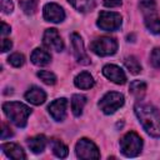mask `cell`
I'll list each match as a JSON object with an SVG mask.
<instances>
[{
	"label": "cell",
	"instance_id": "obj_1",
	"mask_svg": "<svg viewBox=\"0 0 160 160\" xmlns=\"http://www.w3.org/2000/svg\"><path fill=\"white\" fill-rule=\"evenodd\" d=\"M135 114L144 130L152 138H160V112L150 104H136Z\"/></svg>",
	"mask_w": 160,
	"mask_h": 160
},
{
	"label": "cell",
	"instance_id": "obj_2",
	"mask_svg": "<svg viewBox=\"0 0 160 160\" xmlns=\"http://www.w3.org/2000/svg\"><path fill=\"white\" fill-rule=\"evenodd\" d=\"M2 111L6 118L18 128H25L28 118L31 114V109L19 101H8L2 104Z\"/></svg>",
	"mask_w": 160,
	"mask_h": 160
},
{
	"label": "cell",
	"instance_id": "obj_3",
	"mask_svg": "<svg viewBox=\"0 0 160 160\" xmlns=\"http://www.w3.org/2000/svg\"><path fill=\"white\" fill-rule=\"evenodd\" d=\"M139 8L144 16L146 29L151 34H160V18L158 15L155 0H141Z\"/></svg>",
	"mask_w": 160,
	"mask_h": 160
},
{
	"label": "cell",
	"instance_id": "obj_4",
	"mask_svg": "<svg viewBox=\"0 0 160 160\" xmlns=\"http://www.w3.org/2000/svg\"><path fill=\"white\" fill-rule=\"evenodd\" d=\"M142 150V139L134 131L126 132L120 140V151L126 158H135Z\"/></svg>",
	"mask_w": 160,
	"mask_h": 160
},
{
	"label": "cell",
	"instance_id": "obj_5",
	"mask_svg": "<svg viewBox=\"0 0 160 160\" xmlns=\"http://www.w3.org/2000/svg\"><path fill=\"white\" fill-rule=\"evenodd\" d=\"M125 102L124 95L116 91H109L106 92L100 100H99V108L100 110L106 114V115H111L114 114L116 110H119Z\"/></svg>",
	"mask_w": 160,
	"mask_h": 160
},
{
	"label": "cell",
	"instance_id": "obj_6",
	"mask_svg": "<svg viewBox=\"0 0 160 160\" xmlns=\"http://www.w3.org/2000/svg\"><path fill=\"white\" fill-rule=\"evenodd\" d=\"M90 49L98 56H110L118 50V41L110 36H100L90 44Z\"/></svg>",
	"mask_w": 160,
	"mask_h": 160
},
{
	"label": "cell",
	"instance_id": "obj_7",
	"mask_svg": "<svg viewBox=\"0 0 160 160\" xmlns=\"http://www.w3.org/2000/svg\"><path fill=\"white\" fill-rule=\"evenodd\" d=\"M122 24V18L115 11H100L96 25L104 31H115L120 29Z\"/></svg>",
	"mask_w": 160,
	"mask_h": 160
},
{
	"label": "cell",
	"instance_id": "obj_8",
	"mask_svg": "<svg viewBox=\"0 0 160 160\" xmlns=\"http://www.w3.org/2000/svg\"><path fill=\"white\" fill-rule=\"evenodd\" d=\"M75 152L79 159H99L100 158V151L98 146L86 138H82L76 142Z\"/></svg>",
	"mask_w": 160,
	"mask_h": 160
},
{
	"label": "cell",
	"instance_id": "obj_9",
	"mask_svg": "<svg viewBox=\"0 0 160 160\" xmlns=\"http://www.w3.org/2000/svg\"><path fill=\"white\" fill-rule=\"evenodd\" d=\"M42 41H44V45L48 49L55 50L58 52L64 50V42L61 40V36H60L59 31L54 28H50V29L45 30L44 36H42Z\"/></svg>",
	"mask_w": 160,
	"mask_h": 160
},
{
	"label": "cell",
	"instance_id": "obj_10",
	"mask_svg": "<svg viewBox=\"0 0 160 160\" xmlns=\"http://www.w3.org/2000/svg\"><path fill=\"white\" fill-rule=\"evenodd\" d=\"M71 45H72V50H74V56L76 59V61L79 64H82V65H88L90 64V59L84 49V42H82V39L79 34L76 32H72L71 36Z\"/></svg>",
	"mask_w": 160,
	"mask_h": 160
},
{
	"label": "cell",
	"instance_id": "obj_11",
	"mask_svg": "<svg viewBox=\"0 0 160 160\" xmlns=\"http://www.w3.org/2000/svg\"><path fill=\"white\" fill-rule=\"evenodd\" d=\"M42 14H44V19L46 21H50V22L58 24L65 19L64 9L55 2H48L42 9Z\"/></svg>",
	"mask_w": 160,
	"mask_h": 160
},
{
	"label": "cell",
	"instance_id": "obj_12",
	"mask_svg": "<svg viewBox=\"0 0 160 160\" xmlns=\"http://www.w3.org/2000/svg\"><path fill=\"white\" fill-rule=\"evenodd\" d=\"M102 74L106 79H109L114 84L122 85V84L126 82V75H125L124 70L121 68H119L118 65H114V64L105 65L102 68Z\"/></svg>",
	"mask_w": 160,
	"mask_h": 160
},
{
	"label": "cell",
	"instance_id": "obj_13",
	"mask_svg": "<svg viewBox=\"0 0 160 160\" xmlns=\"http://www.w3.org/2000/svg\"><path fill=\"white\" fill-rule=\"evenodd\" d=\"M66 109H68V100L65 98H60L50 102L48 106L49 114L55 121H62L66 116Z\"/></svg>",
	"mask_w": 160,
	"mask_h": 160
},
{
	"label": "cell",
	"instance_id": "obj_14",
	"mask_svg": "<svg viewBox=\"0 0 160 160\" xmlns=\"http://www.w3.org/2000/svg\"><path fill=\"white\" fill-rule=\"evenodd\" d=\"M1 150L10 159H15V160L26 159V154L24 152L22 148L20 145L15 144V142H5V144H1Z\"/></svg>",
	"mask_w": 160,
	"mask_h": 160
},
{
	"label": "cell",
	"instance_id": "obj_15",
	"mask_svg": "<svg viewBox=\"0 0 160 160\" xmlns=\"http://www.w3.org/2000/svg\"><path fill=\"white\" fill-rule=\"evenodd\" d=\"M25 99L32 105H41L46 100V92L39 88V86H31L26 92H25Z\"/></svg>",
	"mask_w": 160,
	"mask_h": 160
},
{
	"label": "cell",
	"instance_id": "obj_16",
	"mask_svg": "<svg viewBox=\"0 0 160 160\" xmlns=\"http://www.w3.org/2000/svg\"><path fill=\"white\" fill-rule=\"evenodd\" d=\"M30 60L32 64H35L38 66H45L51 61V55L46 50H44L41 48H36L32 50V52L30 55Z\"/></svg>",
	"mask_w": 160,
	"mask_h": 160
},
{
	"label": "cell",
	"instance_id": "obj_17",
	"mask_svg": "<svg viewBox=\"0 0 160 160\" xmlns=\"http://www.w3.org/2000/svg\"><path fill=\"white\" fill-rule=\"evenodd\" d=\"M74 84H75V86L79 88V89L88 90V89H91V88L95 85V80H94V78L90 75V72L82 71V72H80L79 75H76V78H75V80H74Z\"/></svg>",
	"mask_w": 160,
	"mask_h": 160
},
{
	"label": "cell",
	"instance_id": "obj_18",
	"mask_svg": "<svg viewBox=\"0 0 160 160\" xmlns=\"http://www.w3.org/2000/svg\"><path fill=\"white\" fill-rule=\"evenodd\" d=\"M46 144H48V140L44 135H36V136H32L28 140V145L30 148V150L34 152V154H40L45 150L46 148Z\"/></svg>",
	"mask_w": 160,
	"mask_h": 160
},
{
	"label": "cell",
	"instance_id": "obj_19",
	"mask_svg": "<svg viewBox=\"0 0 160 160\" xmlns=\"http://www.w3.org/2000/svg\"><path fill=\"white\" fill-rule=\"evenodd\" d=\"M129 91L136 100H141L146 92V82L142 80H134L130 82Z\"/></svg>",
	"mask_w": 160,
	"mask_h": 160
},
{
	"label": "cell",
	"instance_id": "obj_20",
	"mask_svg": "<svg viewBox=\"0 0 160 160\" xmlns=\"http://www.w3.org/2000/svg\"><path fill=\"white\" fill-rule=\"evenodd\" d=\"M68 2L80 12H89L95 9V0H68Z\"/></svg>",
	"mask_w": 160,
	"mask_h": 160
},
{
	"label": "cell",
	"instance_id": "obj_21",
	"mask_svg": "<svg viewBox=\"0 0 160 160\" xmlns=\"http://www.w3.org/2000/svg\"><path fill=\"white\" fill-rule=\"evenodd\" d=\"M86 104V98L80 94H75L71 98V110L75 116H80L82 114L84 106Z\"/></svg>",
	"mask_w": 160,
	"mask_h": 160
},
{
	"label": "cell",
	"instance_id": "obj_22",
	"mask_svg": "<svg viewBox=\"0 0 160 160\" xmlns=\"http://www.w3.org/2000/svg\"><path fill=\"white\" fill-rule=\"evenodd\" d=\"M50 146H51V150H52L54 155L58 156V158H60V159L66 158L68 154H69L68 146L64 142H61L60 140H58V139H52L50 141Z\"/></svg>",
	"mask_w": 160,
	"mask_h": 160
},
{
	"label": "cell",
	"instance_id": "obj_23",
	"mask_svg": "<svg viewBox=\"0 0 160 160\" xmlns=\"http://www.w3.org/2000/svg\"><path fill=\"white\" fill-rule=\"evenodd\" d=\"M125 64V68L134 75H138L141 72V65L139 62V60L135 58V56H128L124 61Z\"/></svg>",
	"mask_w": 160,
	"mask_h": 160
},
{
	"label": "cell",
	"instance_id": "obj_24",
	"mask_svg": "<svg viewBox=\"0 0 160 160\" xmlns=\"http://www.w3.org/2000/svg\"><path fill=\"white\" fill-rule=\"evenodd\" d=\"M38 78L45 82L46 85H54L56 82V76L54 72L48 71V70H39L38 71Z\"/></svg>",
	"mask_w": 160,
	"mask_h": 160
},
{
	"label": "cell",
	"instance_id": "obj_25",
	"mask_svg": "<svg viewBox=\"0 0 160 160\" xmlns=\"http://www.w3.org/2000/svg\"><path fill=\"white\" fill-rule=\"evenodd\" d=\"M19 4L24 10V12L28 15H32L38 8V0H20Z\"/></svg>",
	"mask_w": 160,
	"mask_h": 160
},
{
	"label": "cell",
	"instance_id": "obj_26",
	"mask_svg": "<svg viewBox=\"0 0 160 160\" xmlns=\"http://www.w3.org/2000/svg\"><path fill=\"white\" fill-rule=\"evenodd\" d=\"M8 61H9V64L12 65L14 68H20V66L24 65L25 58H24V55L20 54V52H14V54H11V55L8 58Z\"/></svg>",
	"mask_w": 160,
	"mask_h": 160
},
{
	"label": "cell",
	"instance_id": "obj_27",
	"mask_svg": "<svg viewBox=\"0 0 160 160\" xmlns=\"http://www.w3.org/2000/svg\"><path fill=\"white\" fill-rule=\"evenodd\" d=\"M150 62L155 69H160V48H154L150 54Z\"/></svg>",
	"mask_w": 160,
	"mask_h": 160
},
{
	"label": "cell",
	"instance_id": "obj_28",
	"mask_svg": "<svg viewBox=\"0 0 160 160\" xmlns=\"http://www.w3.org/2000/svg\"><path fill=\"white\" fill-rule=\"evenodd\" d=\"M1 10L4 14H11L14 10V4L11 0H1Z\"/></svg>",
	"mask_w": 160,
	"mask_h": 160
},
{
	"label": "cell",
	"instance_id": "obj_29",
	"mask_svg": "<svg viewBox=\"0 0 160 160\" xmlns=\"http://www.w3.org/2000/svg\"><path fill=\"white\" fill-rule=\"evenodd\" d=\"M12 135H14V134H12L10 126H9L6 122H2V124H1V139L5 140V139H8V138H10V136H12Z\"/></svg>",
	"mask_w": 160,
	"mask_h": 160
},
{
	"label": "cell",
	"instance_id": "obj_30",
	"mask_svg": "<svg viewBox=\"0 0 160 160\" xmlns=\"http://www.w3.org/2000/svg\"><path fill=\"white\" fill-rule=\"evenodd\" d=\"M11 48H12V41L10 39H2V41H1V51L2 52H6Z\"/></svg>",
	"mask_w": 160,
	"mask_h": 160
},
{
	"label": "cell",
	"instance_id": "obj_31",
	"mask_svg": "<svg viewBox=\"0 0 160 160\" xmlns=\"http://www.w3.org/2000/svg\"><path fill=\"white\" fill-rule=\"evenodd\" d=\"M102 2H104V5L106 8H118V6H120L122 4L121 0H104Z\"/></svg>",
	"mask_w": 160,
	"mask_h": 160
},
{
	"label": "cell",
	"instance_id": "obj_32",
	"mask_svg": "<svg viewBox=\"0 0 160 160\" xmlns=\"http://www.w3.org/2000/svg\"><path fill=\"white\" fill-rule=\"evenodd\" d=\"M10 31H11V28L6 24V22H1V35L4 36V35H8V34H10Z\"/></svg>",
	"mask_w": 160,
	"mask_h": 160
}]
</instances>
